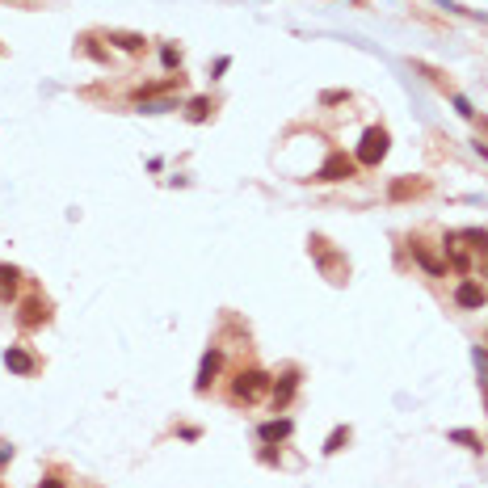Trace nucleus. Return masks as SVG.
Wrapping results in <instances>:
<instances>
[{
  "mask_svg": "<svg viewBox=\"0 0 488 488\" xmlns=\"http://www.w3.org/2000/svg\"><path fill=\"white\" fill-rule=\"evenodd\" d=\"M265 392H270V375L257 371V367H253V371H240L236 383H232V396H236V400H261Z\"/></svg>",
  "mask_w": 488,
  "mask_h": 488,
  "instance_id": "1",
  "label": "nucleus"
},
{
  "mask_svg": "<svg viewBox=\"0 0 488 488\" xmlns=\"http://www.w3.org/2000/svg\"><path fill=\"white\" fill-rule=\"evenodd\" d=\"M388 131L383 126H371L367 135H362V143H358V164H379L383 156H388Z\"/></svg>",
  "mask_w": 488,
  "mask_h": 488,
  "instance_id": "2",
  "label": "nucleus"
},
{
  "mask_svg": "<svg viewBox=\"0 0 488 488\" xmlns=\"http://www.w3.org/2000/svg\"><path fill=\"white\" fill-rule=\"evenodd\" d=\"M316 177H320V181H345V177H354V160H350L345 152H333V156L320 164Z\"/></svg>",
  "mask_w": 488,
  "mask_h": 488,
  "instance_id": "3",
  "label": "nucleus"
},
{
  "mask_svg": "<svg viewBox=\"0 0 488 488\" xmlns=\"http://www.w3.org/2000/svg\"><path fill=\"white\" fill-rule=\"evenodd\" d=\"M219 367H223V354H219V350H206V354H202V367H198V392L211 388V379L219 375Z\"/></svg>",
  "mask_w": 488,
  "mask_h": 488,
  "instance_id": "4",
  "label": "nucleus"
},
{
  "mask_svg": "<svg viewBox=\"0 0 488 488\" xmlns=\"http://www.w3.org/2000/svg\"><path fill=\"white\" fill-rule=\"evenodd\" d=\"M484 286H480V282H459V286H455V303H459V308H484Z\"/></svg>",
  "mask_w": 488,
  "mask_h": 488,
  "instance_id": "5",
  "label": "nucleus"
},
{
  "mask_svg": "<svg viewBox=\"0 0 488 488\" xmlns=\"http://www.w3.org/2000/svg\"><path fill=\"white\" fill-rule=\"evenodd\" d=\"M17 320H21V329H38V324L46 320V303H42V299H25Z\"/></svg>",
  "mask_w": 488,
  "mask_h": 488,
  "instance_id": "6",
  "label": "nucleus"
},
{
  "mask_svg": "<svg viewBox=\"0 0 488 488\" xmlns=\"http://www.w3.org/2000/svg\"><path fill=\"white\" fill-rule=\"evenodd\" d=\"M4 367H8L13 375H34V358H29L25 350H17V345H8V354H4Z\"/></svg>",
  "mask_w": 488,
  "mask_h": 488,
  "instance_id": "7",
  "label": "nucleus"
},
{
  "mask_svg": "<svg viewBox=\"0 0 488 488\" xmlns=\"http://www.w3.org/2000/svg\"><path fill=\"white\" fill-rule=\"evenodd\" d=\"M295 388H299V375H295V371H286V375H282V383L274 388V409H286V404H291V396H295Z\"/></svg>",
  "mask_w": 488,
  "mask_h": 488,
  "instance_id": "8",
  "label": "nucleus"
},
{
  "mask_svg": "<svg viewBox=\"0 0 488 488\" xmlns=\"http://www.w3.org/2000/svg\"><path fill=\"white\" fill-rule=\"evenodd\" d=\"M291 430H295V426H291L286 417H278V421H265L257 434H261V442H282V438H291Z\"/></svg>",
  "mask_w": 488,
  "mask_h": 488,
  "instance_id": "9",
  "label": "nucleus"
},
{
  "mask_svg": "<svg viewBox=\"0 0 488 488\" xmlns=\"http://www.w3.org/2000/svg\"><path fill=\"white\" fill-rule=\"evenodd\" d=\"M413 257L426 265V274H434V278H442V274H447V261H438V257H434L426 244H413Z\"/></svg>",
  "mask_w": 488,
  "mask_h": 488,
  "instance_id": "10",
  "label": "nucleus"
},
{
  "mask_svg": "<svg viewBox=\"0 0 488 488\" xmlns=\"http://www.w3.org/2000/svg\"><path fill=\"white\" fill-rule=\"evenodd\" d=\"M110 42L118 51H143V34H126V29H110Z\"/></svg>",
  "mask_w": 488,
  "mask_h": 488,
  "instance_id": "11",
  "label": "nucleus"
},
{
  "mask_svg": "<svg viewBox=\"0 0 488 488\" xmlns=\"http://www.w3.org/2000/svg\"><path fill=\"white\" fill-rule=\"evenodd\" d=\"M345 442H350V430H345V426H337V430L329 434V442H324V455H337Z\"/></svg>",
  "mask_w": 488,
  "mask_h": 488,
  "instance_id": "12",
  "label": "nucleus"
},
{
  "mask_svg": "<svg viewBox=\"0 0 488 488\" xmlns=\"http://www.w3.org/2000/svg\"><path fill=\"white\" fill-rule=\"evenodd\" d=\"M17 265H0V295H13L17 291Z\"/></svg>",
  "mask_w": 488,
  "mask_h": 488,
  "instance_id": "13",
  "label": "nucleus"
},
{
  "mask_svg": "<svg viewBox=\"0 0 488 488\" xmlns=\"http://www.w3.org/2000/svg\"><path fill=\"white\" fill-rule=\"evenodd\" d=\"M139 110L143 114H169V110H177V101H164V97L160 101H139Z\"/></svg>",
  "mask_w": 488,
  "mask_h": 488,
  "instance_id": "14",
  "label": "nucleus"
},
{
  "mask_svg": "<svg viewBox=\"0 0 488 488\" xmlns=\"http://www.w3.org/2000/svg\"><path fill=\"white\" fill-rule=\"evenodd\" d=\"M421 190H426L421 181H396V185H392V198H409V194H421Z\"/></svg>",
  "mask_w": 488,
  "mask_h": 488,
  "instance_id": "15",
  "label": "nucleus"
},
{
  "mask_svg": "<svg viewBox=\"0 0 488 488\" xmlns=\"http://www.w3.org/2000/svg\"><path fill=\"white\" fill-rule=\"evenodd\" d=\"M459 240H472V249H488V232H480V227H468V232H459Z\"/></svg>",
  "mask_w": 488,
  "mask_h": 488,
  "instance_id": "16",
  "label": "nucleus"
},
{
  "mask_svg": "<svg viewBox=\"0 0 488 488\" xmlns=\"http://www.w3.org/2000/svg\"><path fill=\"white\" fill-rule=\"evenodd\" d=\"M206 114H211V101H206V97H194V101H190V118H194V122H202Z\"/></svg>",
  "mask_w": 488,
  "mask_h": 488,
  "instance_id": "17",
  "label": "nucleus"
},
{
  "mask_svg": "<svg viewBox=\"0 0 488 488\" xmlns=\"http://www.w3.org/2000/svg\"><path fill=\"white\" fill-rule=\"evenodd\" d=\"M160 59H164V67H181V51H177V46H164Z\"/></svg>",
  "mask_w": 488,
  "mask_h": 488,
  "instance_id": "18",
  "label": "nucleus"
},
{
  "mask_svg": "<svg viewBox=\"0 0 488 488\" xmlns=\"http://www.w3.org/2000/svg\"><path fill=\"white\" fill-rule=\"evenodd\" d=\"M472 358H476V367H480V375H484V383H488V350L476 345V350H472Z\"/></svg>",
  "mask_w": 488,
  "mask_h": 488,
  "instance_id": "19",
  "label": "nucleus"
},
{
  "mask_svg": "<svg viewBox=\"0 0 488 488\" xmlns=\"http://www.w3.org/2000/svg\"><path fill=\"white\" fill-rule=\"evenodd\" d=\"M451 438H455V442H463V447H472V451H476V447H480V442H476V434H468V430H455V434H451Z\"/></svg>",
  "mask_w": 488,
  "mask_h": 488,
  "instance_id": "20",
  "label": "nucleus"
},
{
  "mask_svg": "<svg viewBox=\"0 0 488 488\" xmlns=\"http://www.w3.org/2000/svg\"><path fill=\"white\" fill-rule=\"evenodd\" d=\"M345 97H350V93H337V88H333V93H324L320 101H324V105H337V101H345Z\"/></svg>",
  "mask_w": 488,
  "mask_h": 488,
  "instance_id": "21",
  "label": "nucleus"
},
{
  "mask_svg": "<svg viewBox=\"0 0 488 488\" xmlns=\"http://www.w3.org/2000/svg\"><path fill=\"white\" fill-rule=\"evenodd\" d=\"M455 110H459V114H463V118H472V114H476V110H472V105H468V97H455Z\"/></svg>",
  "mask_w": 488,
  "mask_h": 488,
  "instance_id": "22",
  "label": "nucleus"
},
{
  "mask_svg": "<svg viewBox=\"0 0 488 488\" xmlns=\"http://www.w3.org/2000/svg\"><path fill=\"white\" fill-rule=\"evenodd\" d=\"M13 459V447H0V463H8Z\"/></svg>",
  "mask_w": 488,
  "mask_h": 488,
  "instance_id": "23",
  "label": "nucleus"
},
{
  "mask_svg": "<svg viewBox=\"0 0 488 488\" xmlns=\"http://www.w3.org/2000/svg\"><path fill=\"white\" fill-rule=\"evenodd\" d=\"M42 488H59V480H42Z\"/></svg>",
  "mask_w": 488,
  "mask_h": 488,
  "instance_id": "24",
  "label": "nucleus"
},
{
  "mask_svg": "<svg viewBox=\"0 0 488 488\" xmlns=\"http://www.w3.org/2000/svg\"><path fill=\"white\" fill-rule=\"evenodd\" d=\"M484 409H488V383H484Z\"/></svg>",
  "mask_w": 488,
  "mask_h": 488,
  "instance_id": "25",
  "label": "nucleus"
}]
</instances>
